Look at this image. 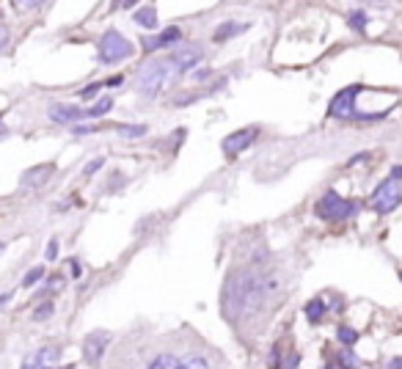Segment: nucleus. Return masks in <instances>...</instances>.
<instances>
[{
    "mask_svg": "<svg viewBox=\"0 0 402 369\" xmlns=\"http://www.w3.org/2000/svg\"><path fill=\"white\" fill-rule=\"evenodd\" d=\"M270 295L268 276H257L251 270H240L226 281L224 289V314L237 320L248 311H257Z\"/></svg>",
    "mask_w": 402,
    "mask_h": 369,
    "instance_id": "obj_1",
    "label": "nucleus"
},
{
    "mask_svg": "<svg viewBox=\"0 0 402 369\" xmlns=\"http://www.w3.org/2000/svg\"><path fill=\"white\" fill-rule=\"evenodd\" d=\"M369 204L375 213H391L402 204V165H394V171L377 184Z\"/></svg>",
    "mask_w": 402,
    "mask_h": 369,
    "instance_id": "obj_2",
    "label": "nucleus"
},
{
    "mask_svg": "<svg viewBox=\"0 0 402 369\" xmlns=\"http://www.w3.org/2000/svg\"><path fill=\"white\" fill-rule=\"evenodd\" d=\"M176 75V67H174V58H157V61H149L143 69H141V80H138V88L141 94L146 97H154L171 78Z\"/></svg>",
    "mask_w": 402,
    "mask_h": 369,
    "instance_id": "obj_3",
    "label": "nucleus"
},
{
    "mask_svg": "<svg viewBox=\"0 0 402 369\" xmlns=\"http://www.w3.org/2000/svg\"><path fill=\"white\" fill-rule=\"evenodd\" d=\"M314 213L322 221H344V218H350L355 213V204L347 202V199H342L336 191H325L322 199L314 204Z\"/></svg>",
    "mask_w": 402,
    "mask_h": 369,
    "instance_id": "obj_4",
    "label": "nucleus"
},
{
    "mask_svg": "<svg viewBox=\"0 0 402 369\" xmlns=\"http://www.w3.org/2000/svg\"><path fill=\"white\" fill-rule=\"evenodd\" d=\"M130 56H132V45L119 31L102 34V39H99V61L102 64H119Z\"/></svg>",
    "mask_w": 402,
    "mask_h": 369,
    "instance_id": "obj_5",
    "label": "nucleus"
},
{
    "mask_svg": "<svg viewBox=\"0 0 402 369\" xmlns=\"http://www.w3.org/2000/svg\"><path fill=\"white\" fill-rule=\"evenodd\" d=\"M361 91H364L361 86H350V88L339 91V94L333 97V102H331L328 113H331L333 119H350V121H361V113H358V102H355Z\"/></svg>",
    "mask_w": 402,
    "mask_h": 369,
    "instance_id": "obj_6",
    "label": "nucleus"
},
{
    "mask_svg": "<svg viewBox=\"0 0 402 369\" xmlns=\"http://www.w3.org/2000/svg\"><path fill=\"white\" fill-rule=\"evenodd\" d=\"M58 355H61V350H58V347H53V344H45V347H39V350L28 353L20 369H56V364H58Z\"/></svg>",
    "mask_w": 402,
    "mask_h": 369,
    "instance_id": "obj_7",
    "label": "nucleus"
},
{
    "mask_svg": "<svg viewBox=\"0 0 402 369\" xmlns=\"http://www.w3.org/2000/svg\"><path fill=\"white\" fill-rule=\"evenodd\" d=\"M108 342H110V333H108V331H91V333L83 339V355H86V361L97 366V364L102 361V353H105Z\"/></svg>",
    "mask_w": 402,
    "mask_h": 369,
    "instance_id": "obj_8",
    "label": "nucleus"
},
{
    "mask_svg": "<svg viewBox=\"0 0 402 369\" xmlns=\"http://www.w3.org/2000/svg\"><path fill=\"white\" fill-rule=\"evenodd\" d=\"M257 132H259L257 127H246V130H237V132L226 135V138H224V152H226L229 157H237L240 152H246V149L254 143Z\"/></svg>",
    "mask_w": 402,
    "mask_h": 369,
    "instance_id": "obj_9",
    "label": "nucleus"
},
{
    "mask_svg": "<svg viewBox=\"0 0 402 369\" xmlns=\"http://www.w3.org/2000/svg\"><path fill=\"white\" fill-rule=\"evenodd\" d=\"M174 58V67H176V75H182V72H190L198 61H201V47L198 45H193V47H187V50H182V53H176V56H171Z\"/></svg>",
    "mask_w": 402,
    "mask_h": 369,
    "instance_id": "obj_10",
    "label": "nucleus"
},
{
    "mask_svg": "<svg viewBox=\"0 0 402 369\" xmlns=\"http://www.w3.org/2000/svg\"><path fill=\"white\" fill-rule=\"evenodd\" d=\"M179 39H182V31H179L176 25H171V28H165L157 39H143V50L152 53V50H157V47H171V45H176Z\"/></svg>",
    "mask_w": 402,
    "mask_h": 369,
    "instance_id": "obj_11",
    "label": "nucleus"
},
{
    "mask_svg": "<svg viewBox=\"0 0 402 369\" xmlns=\"http://www.w3.org/2000/svg\"><path fill=\"white\" fill-rule=\"evenodd\" d=\"M86 113H83V108H78V105H53L50 108V119L56 121V124H72V121H78V119H83Z\"/></svg>",
    "mask_w": 402,
    "mask_h": 369,
    "instance_id": "obj_12",
    "label": "nucleus"
},
{
    "mask_svg": "<svg viewBox=\"0 0 402 369\" xmlns=\"http://www.w3.org/2000/svg\"><path fill=\"white\" fill-rule=\"evenodd\" d=\"M50 174H53V163L36 165V168H31V171H25V174H23V184H25V188H36V184H42Z\"/></svg>",
    "mask_w": 402,
    "mask_h": 369,
    "instance_id": "obj_13",
    "label": "nucleus"
},
{
    "mask_svg": "<svg viewBox=\"0 0 402 369\" xmlns=\"http://www.w3.org/2000/svg\"><path fill=\"white\" fill-rule=\"evenodd\" d=\"M135 23L141 25V28H157V12L152 9V6H143V9H138L135 12Z\"/></svg>",
    "mask_w": 402,
    "mask_h": 369,
    "instance_id": "obj_14",
    "label": "nucleus"
},
{
    "mask_svg": "<svg viewBox=\"0 0 402 369\" xmlns=\"http://www.w3.org/2000/svg\"><path fill=\"white\" fill-rule=\"evenodd\" d=\"M306 317H309V322H320V320L325 317V300H322V298L309 300V306H306Z\"/></svg>",
    "mask_w": 402,
    "mask_h": 369,
    "instance_id": "obj_15",
    "label": "nucleus"
},
{
    "mask_svg": "<svg viewBox=\"0 0 402 369\" xmlns=\"http://www.w3.org/2000/svg\"><path fill=\"white\" fill-rule=\"evenodd\" d=\"M149 369H179V358L171 353H163L149 364Z\"/></svg>",
    "mask_w": 402,
    "mask_h": 369,
    "instance_id": "obj_16",
    "label": "nucleus"
},
{
    "mask_svg": "<svg viewBox=\"0 0 402 369\" xmlns=\"http://www.w3.org/2000/svg\"><path fill=\"white\" fill-rule=\"evenodd\" d=\"M110 108H113V99H110V97H102V99H97V102H94L91 108H86L83 113H86V116H94V119H97V116H105V113H108Z\"/></svg>",
    "mask_w": 402,
    "mask_h": 369,
    "instance_id": "obj_17",
    "label": "nucleus"
},
{
    "mask_svg": "<svg viewBox=\"0 0 402 369\" xmlns=\"http://www.w3.org/2000/svg\"><path fill=\"white\" fill-rule=\"evenodd\" d=\"M243 31H246V25L226 23V25H221V28L215 31V42H224V39H229V36H235V34H243Z\"/></svg>",
    "mask_w": 402,
    "mask_h": 369,
    "instance_id": "obj_18",
    "label": "nucleus"
},
{
    "mask_svg": "<svg viewBox=\"0 0 402 369\" xmlns=\"http://www.w3.org/2000/svg\"><path fill=\"white\" fill-rule=\"evenodd\" d=\"M119 135L121 138H141V135H146V124H119Z\"/></svg>",
    "mask_w": 402,
    "mask_h": 369,
    "instance_id": "obj_19",
    "label": "nucleus"
},
{
    "mask_svg": "<svg viewBox=\"0 0 402 369\" xmlns=\"http://www.w3.org/2000/svg\"><path fill=\"white\" fill-rule=\"evenodd\" d=\"M179 369H210V364L201 355H187L185 361H179Z\"/></svg>",
    "mask_w": 402,
    "mask_h": 369,
    "instance_id": "obj_20",
    "label": "nucleus"
},
{
    "mask_svg": "<svg viewBox=\"0 0 402 369\" xmlns=\"http://www.w3.org/2000/svg\"><path fill=\"white\" fill-rule=\"evenodd\" d=\"M45 278V267L42 265H36V267H31L28 273H25V278H23V287H34V284H39Z\"/></svg>",
    "mask_w": 402,
    "mask_h": 369,
    "instance_id": "obj_21",
    "label": "nucleus"
},
{
    "mask_svg": "<svg viewBox=\"0 0 402 369\" xmlns=\"http://www.w3.org/2000/svg\"><path fill=\"white\" fill-rule=\"evenodd\" d=\"M336 336H339V342H342V344H344V347H353V344H355V342H358V333H355V331H353V328H347V325H342V328H339V333H336Z\"/></svg>",
    "mask_w": 402,
    "mask_h": 369,
    "instance_id": "obj_22",
    "label": "nucleus"
},
{
    "mask_svg": "<svg viewBox=\"0 0 402 369\" xmlns=\"http://www.w3.org/2000/svg\"><path fill=\"white\" fill-rule=\"evenodd\" d=\"M347 23H350V28H353V31H364V28H366V23H369V17H366V12H353Z\"/></svg>",
    "mask_w": 402,
    "mask_h": 369,
    "instance_id": "obj_23",
    "label": "nucleus"
},
{
    "mask_svg": "<svg viewBox=\"0 0 402 369\" xmlns=\"http://www.w3.org/2000/svg\"><path fill=\"white\" fill-rule=\"evenodd\" d=\"M53 311H56L53 300H45V303H42V306H39V309L34 311V320H36V322H42V320H47V317H50Z\"/></svg>",
    "mask_w": 402,
    "mask_h": 369,
    "instance_id": "obj_24",
    "label": "nucleus"
},
{
    "mask_svg": "<svg viewBox=\"0 0 402 369\" xmlns=\"http://www.w3.org/2000/svg\"><path fill=\"white\" fill-rule=\"evenodd\" d=\"M102 163H105V160H102V157H97V160H91V163H88V165H86V171H83V174H86V176H91V174H94V171H99V168H102Z\"/></svg>",
    "mask_w": 402,
    "mask_h": 369,
    "instance_id": "obj_25",
    "label": "nucleus"
},
{
    "mask_svg": "<svg viewBox=\"0 0 402 369\" xmlns=\"http://www.w3.org/2000/svg\"><path fill=\"white\" fill-rule=\"evenodd\" d=\"M56 257H58V240H50V243H47V259L53 262Z\"/></svg>",
    "mask_w": 402,
    "mask_h": 369,
    "instance_id": "obj_26",
    "label": "nucleus"
},
{
    "mask_svg": "<svg viewBox=\"0 0 402 369\" xmlns=\"http://www.w3.org/2000/svg\"><path fill=\"white\" fill-rule=\"evenodd\" d=\"M121 83H124V78H121V75H113V78H108V83H105V86L116 88V86H121Z\"/></svg>",
    "mask_w": 402,
    "mask_h": 369,
    "instance_id": "obj_27",
    "label": "nucleus"
},
{
    "mask_svg": "<svg viewBox=\"0 0 402 369\" xmlns=\"http://www.w3.org/2000/svg\"><path fill=\"white\" fill-rule=\"evenodd\" d=\"M97 91H99V83H94V86H88V88H83V91H80V97H94Z\"/></svg>",
    "mask_w": 402,
    "mask_h": 369,
    "instance_id": "obj_28",
    "label": "nucleus"
},
{
    "mask_svg": "<svg viewBox=\"0 0 402 369\" xmlns=\"http://www.w3.org/2000/svg\"><path fill=\"white\" fill-rule=\"evenodd\" d=\"M6 45H9V31L3 28V31H0V53L6 50Z\"/></svg>",
    "mask_w": 402,
    "mask_h": 369,
    "instance_id": "obj_29",
    "label": "nucleus"
},
{
    "mask_svg": "<svg viewBox=\"0 0 402 369\" xmlns=\"http://www.w3.org/2000/svg\"><path fill=\"white\" fill-rule=\"evenodd\" d=\"M39 3H17V9H23V12H28V9H36Z\"/></svg>",
    "mask_w": 402,
    "mask_h": 369,
    "instance_id": "obj_30",
    "label": "nucleus"
},
{
    "mask_svg": "<svg viewBox=\"0 0 402 369\" xmlns=\"http://www.w3.org/2000/svg\"><path fill=\"white\" fill-rule=\"evenodd\" d=\"M12 300V292H6V295H0V306H6Z\"/></svg>",
    "mask_w": 402,
    "mask_h": 369,
    "instance_id": "obj_31",
    "label": "nucleus"
},
{
    "mask_svg": "<svg viewBox=\"0 0 402 369\" xmlns=\"http://www.w3.org/2000/svg\"><path fill=\"white\" fill-rule=\"evenodd\" d=\"M391 369H402V358H394L391 361Z\"/></svg>",
    "mask_w": 402,
    "mask_h": 369,
    "instance_id": "obj_32",
    "label": "nucleus"
},
{
    "mask_svg": "<svg viewBox=\"0 0 402 369\" xmlns=\"http://www.w3.org/2000/svg\"><path fill=\"white\" fill-rule=\"evenodd\" d=\"M0 138H6V127L3 124H0Z\"/></svg>",
    "mask_w": 402,
    "mask_h": 369,
    "instance_id": "obj_33",
    "label": "nucleus"
},
{
    "mask_svg": "<svg viewBox=\"0 0 402 369\" xmlns=\"http://www.w3.org/2000/svg\"><path fill=\"white\" fill-rule=\"evenodd\" d=\"M325 369H342V366H339V364H328Z\"/></svg>",
    "mask_w": 402,
    "mask_h": 369,
    "instance_id": "obj_34",
    "label": "nucleus"
},
{
    "mask_svg": "<svg viewBox=\"0 0 402 369\" xmlns=\"http://www.w3.org/2000/svg\"><path fill=\"white\" fill-rule=\"evenodd\" d=\"M3 251H6V246H3V243H0V254H3Z\"/></svg>",
    "mask_w": 402,
    "mask_h": 369,
    "instance_id": "obj_35",
    "label": "nucleus"
}]
</instances>
